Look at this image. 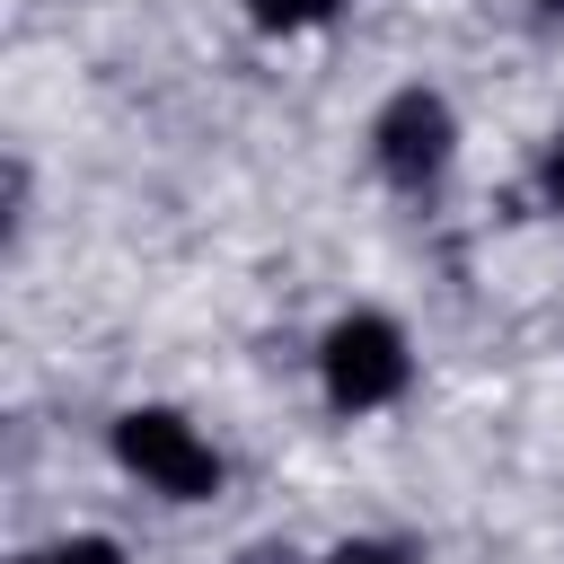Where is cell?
<instances>
[{"label": "cell", "mask_w": 564, "mask_h": 564, "mask_svg": "<svg viewBox=\"0 0 564 564\" xmlns=\"http://www.w3.org/2000/svg\"><path fill=\"white\" fill-rule=\"evenodd\" d=\"M115 458H123L150 494H167V502H212V494H220L212 441H203L185 414H167V405H132V414L115 423Z\"/></svg>", "instance_id": "1"}, {"label": "cell", "mask_w": 564, "mask_h": 564, "mask_svg": "<svg viewBox=\"0 0 564 564\" xmlns=\"http://www.w3.org/2000/svg\"><path fill=\"white\" fill-rule=\"evenodd\" d=\"M405 335L388 326V317H335L326 326V352H317V379H326V405L335 414H370V405H388L397 388H405Z\"/></svg>", "instance_id": "2"}, {"label": "cell", "mask_w": 564, "mask_h": 564, "mask_svg": "<svg viewBox=\"0 0 564 564\" xmlns=\"http://www.w3.org/2000/svg\"><path fill=\"white\" fill-rule=\"evenodd\" d=\"M449 141H458V123H449V106L432 97V88H405V97H388L379 106V123H370V150H379V176L388 185H432L441 167H449Z\"/></svg>", "instance_id": "3"}, {"label": "cell", "mask_w": 564, "mask_h": 564, "mask_svg": "<svg viewBox=\"0 0 564 564\" xmlns=\"http://www.w3.org/2000/svg\"><path fill=\"white\" fill-rule=\"evenodd\" d=\"M335 0H256V26L264 35H300V26H326Z\"/></svg>", "instance_id": "4"}, {"label": "cell", "mask_w": 564, "mask_h": 564, "mask_svg": "<svg viewBox=\"0 0 564 564\" xmlns=\"http://www.w3.org/2000/svg\"><path fill=\"white\" fill-rule=\"evenodd\" d=\"M35 564H123V555H115V538H62V546H44Z\"/></svg>", "instance_id": "5"}, {"label": "cell", "mask_w": 564, "mask_h": 564, "mask_svg": "<svg viewBox=\"0 0 564 564\" xmlns=\"http://www.w3.org/2000/svg\"><path fill=\"white\" fill-rule=\"evenodd\" d=\"M326 564H405V546H379V538H352V546H335Z\"/></svg>", "instance_id": "6"}, {"label": "cell", "mask_w": 564, "mask_h": 564, "mask_svg": "<svg viewBox=\"0 0 564 564\" xmlns=\"http://www.w3.org/2000/svg\"><path fill=\"white\" fill-rule=\"evenodd\" d=\"M538 194H546V203H555V212H564V132H555V141H546V167H538Z\"/></svg>", "instance_id": "7"}, {"label": "cell", "mask_w": 564, "mask_h": 564, "mask_svg": "<svg viewBox=\"0 0 564 564\" xmlns=\"http://www.w3.org/2000/svg\"><path fill=\"white\" fill-rule=\"evenodd\" d=\"M247 564H291V555H273V546H256V555H247Z\"/></svg>", "instance_id": "8"}, {"label": "cell", "mask_w": 564, "mask_h": 564, "mask_svg": "<svg viewBox=\"0 0 564 564\" xmlns=\"http://www.w3.org/2000/svg\"><path fill=\"white\" fill-rule=\"evenodd\" d=\"M546 9H564V0H546Z\"/></svg>", "instance_id": "9"}]
</instances>
